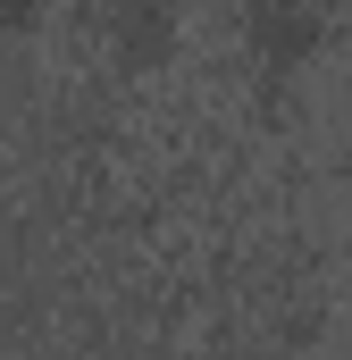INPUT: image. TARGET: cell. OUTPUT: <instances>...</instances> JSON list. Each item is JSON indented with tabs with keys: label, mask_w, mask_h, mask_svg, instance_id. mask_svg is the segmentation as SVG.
Listing matches in <instances>:
<instances>
[{
	"label": "cell",
	"mask_w": 352,
	"mask_h": 360,
	"mask_svg": "<svg viewBox=\"0 0 352 360\" xmlns=\"http://www.w3.org/2000/svg\"><path fill=\"white\" fill-rule=\"evenodd\" d=\"M244 51L268 76L302 68L319 51V0H244Z\"/></svg>",
	"instance_id": "1"
}]
</instances>
